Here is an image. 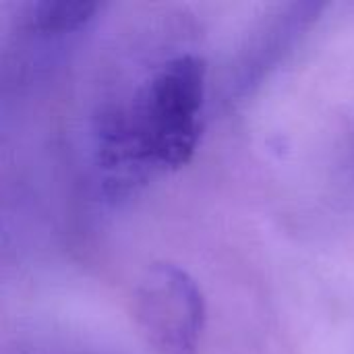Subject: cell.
<instances>
[{
    "mask_svg": "<svg viewBox=\"0 0 354 354\" xmlns=\"http://www.w3.org/2000/svg\"><path fill=\"white\" fill-rule=\"evenodd\" d=\"M322 10L324 4L317 2H295L280 8L255 35L245 54L239 73L241 89H251L257 85L263 75H268V71L274 68V64H278L286 52H290V48L313 25V21H317Z\"/></svg>",
    "mask_w": 354,
    "mask_h": 354,
    "instance_id": "cell-3",
    "label": "cell"
},
{
    "mask_svg": "<svg viewBox=\"0 0 354 354\" xmlns=\"http://www.w3.org/2000/svg\"><path fill=\"white\" fill-rule=\"evenodd\" d=\"M97 8V2L87 0H44L27 6L25 23L41 33H68L87 25Z\"/></svg>",
    "mask_w": 354,
    "mask_h": 354,
    "instance_id": "cell-4",
    "label": "cell"
},
{
    "mask_svg": "<svg viewBox=\"0 0 354 354\" xmlns=\"http://www.w3.org/2000/svg\"><path fill=\"white\" fill-rule=\"evenodd\" d=\"M135 319L158 354H195L205 326L203 292L178 266L153 263L135 290Z\"/></svg>",
    "mask_w": 354,
    "mask_h": 354,
    "instance_id": "cell-2",
    "label": "cell"
},
{
    "mask_svg": "<svg viewBox=\"0 0 354 354\" xmlns=\"http://www.w3.org/2000/svg\"><path fill=\"white\" fill-rule=\"evenodd\" d=\"M205 62L180 54L158 64L100 118L97 158L108 191L120 195L156 174L185 166L199 143Z\"/></svg>",
    "mask_w": 354,
    "mask_h": 354,
    "instance_id": "cell-1",
    "label": "cell"
}]
</instances>
